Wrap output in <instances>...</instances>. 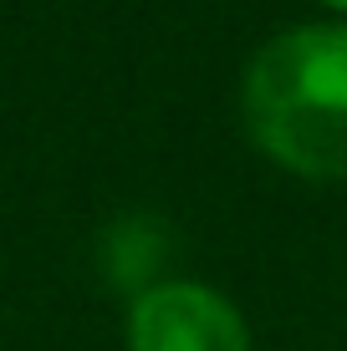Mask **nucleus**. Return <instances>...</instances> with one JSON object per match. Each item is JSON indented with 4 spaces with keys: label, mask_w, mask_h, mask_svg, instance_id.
<instances>
[{
    "label": "nucleus",
    "mask_w": 347,
    "mask_h": 351,
    "mask_svg": "<svg viewBox=\"0 0 347 351\" xmlns=\"http://www.w3.org/2000/svg\"><path fill=\"white\" fill-rule=\"evenodd\" d=\"M128 351H256L245 311L205 280H153L123 316Z\"/></svg>",
    "instance_id": "2"
},
{
    "label": "nucleus",
    "mask_w": 347,
    "mask_h": 351,
    "mask_svg": "<svg viewBox=\"0 0 347 351\" xmlns=\"http://www.w3.org/2000/svg\"><path fill=\"white\" fill-rule=\"evenodd\" d=\"M250 148L302 184H347V21H302L240 71Z\"/></svg>",
    "instance_id": "1"
},
{
    "label": "nucleus",
    "mask_w": 347,
    "mask_h": 351,
    "mask_svg": "<svg viewBox=\"0 0 347 351\" xmlns=\"http://www.w3.org/2000/svg\"><path fill=\"white\" fill-rule=\"evenodd\" d=\"M322 10H332V21H347V0H317Z\"/></svg>",
    "instance_id": "3"
}]
</instances>
